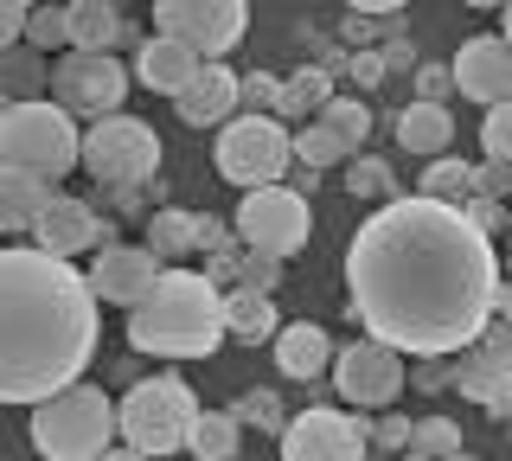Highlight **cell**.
<instances>
[{"instance_id": "35", "label": "cell", "mask_w": 512, "mask_h": 461, "mask_svg": "<svg viewBox=\"0 0 512 461\" xmlns=\"http://www.w3.org/2000/svg\"><path fill=\"white\" fill-rule=\"evenodd\" d=\"M340 161H352V154L333 141L320 122H308V129L295 135V167H308V173H327V167H340Z\"/></svg>"}, {"instance_id": "2", "label": "cell", "mask_w": 512, "mask_h": 461, "mask_svg": "<svg viewBox=\"0 0 512 461\" xmlns=\"http://www.w3.org/2000/svg\"><path fill=\"white\" fill-rule=\"evenodd\" d=\"M103 340V301L84 269L45 257L39 244L0 250V404H52L84 385Z\"/></svg>"}, {"instance_id": "38", "label": "cell", "mask_w": 512, "mask_h": 461, "mask_svg": "<svg viewBox=\"0 0 512 461\" xmlns=\"http://www.w3.org/2000/svg\"><path fill=\"white\" fill-rule=\"evenodd\" d=\"M480 148H487V161H506L512 167V103H493L487 122H480Z\"/></svg>"}, {"instance_id": "40", "label": "cell", "mask_w": 512, "mask_h": 461, "mask_svg": "<svg viewBox=\"0 0 512 461\" xmlns=\"http://www.w3.org/2000/svg\"><path fill=\"white\" fill-rule=\"evenodd\" d=\"M410 417H397V410H384V417L372 423V449H384V455H404L410 449Z\"/></svg>"}, {"instance_id": "10", "label": "cell", "mask_w": 512, "mask_h": 461, "mask_svg": "<svg viewBox=\"0 0 512 461\" xmlns=\"http://www.w3.org/2000/svg\"><path fill=\"white\" fill-rule=\"evenodd\" d=\"M244 26H250L244 0H160L154 7V33L180 39L199 65H218L224 52H237Z\"/></svg>"}, {"instance_id": "29", "label": "cell", "mask_w": 512, "mask_h": 461, "mask_svg": "<svg viewBox=\"0 0 512 461\" xmlns=\"http://www.w3.org/2000/svg\"><path fill=\"white\" fill-rule=\"evenodd\" d=\"M320 129L340 141L346 154H359L365 141H372V103H359V97H333L327 109H320Z\"/></svg>"}, {"instance_id": "19", "label": "cell", "mask_w": 512, "mask_h": 461, "mask_svg": "<svg viewBox=\"0 0 512 461\" xmlns=\"http://www.w3.org/2000/svg\"><path fill=\"white\" fill-rule=\"evenodd\" d=\"M135 77L154 90V97H180L192 77H199V58H192L180 39H160V33H154V39L135 52Z\"/></svg>"}, {"instance_id": "8", "label": "cell", "mask_w": 512, "mask_h": 461, "mask_svg": "<svg viewBox=\"0 0 512 461\" xmlns=\"http://www.w3.org/2000/svg\"><path fill=\"white\" fill-rule=\"evenodd\" d=\"M231 231H237V244H244V250H263V257L288 263L295 250H308L314 212H308V199H301L295 186H256V193L237 199Z\"/></svg>"}, {"instance_id": "50", "label": "cell", "mask_w": 512, "mask_h": 461, "mask_svg": "<svg viewBox=\"0 0 512 461\" xmlns=\"http://www.w3.org/2000/svg\"><path fill=\"white\" fill-rule=\"evenodd\" d=\"M500 26H506V33H500V39H506V45H512V7H506V13H500Z\"/></svg>"}, {"instance_id": "52", "label": "cell", "mask_w": 512, "mask_h": 461, "mask_svg": "<svg viewBox=\"0 0 512 461\" xmlns=\"http://www.w3.org/2000/svg\"><path fill=\"white\" fill-rule=\"evenodd\" d=\"M455 461H474V455H455Z\"/></svg>"}, {"instance_id": "9", "label": "cell", "mask_w": 512, "mask_h": 461, "mask_svg": "<svg viewBox=\"0 0 512 461\" xmlns=\"http://www.w3.org/2000/svg\"><path fill=\"white\" fill-rule=\"evenodd\" d=\"M84 173L96 186H141L160 173V135L135 116H109V122H90L84 135Z\"/></svg>"}, {"instance_id": "37", "label": "cell", "mask_w": 512, "mask_h": 461, "mask_svg": "<svg viewBox=\"0 0 512 461\" xmlns=\"http://www.w3.org/2000/svg\"><path fill=\"white\" fill-rule=\"evenodd\" d=\"M154 199H167L160 173H154V180H141V186H116V193H109V205H116V218H154V212H160Z\"/></svg>"}, {"instance_id": "53", "label": "cell", "mask_w": 512, "mask_h": 461, "mask_svg": "<svg viewBox=\"0 0 512 461\" xmlns=\"http://www.w3.org/2000/svg\"><path fill=\"white\" fill-rule=\"evenodd\" d=\"M0 109H7V97H0Z\"/></svg>"}, {"instance_id": "27", "label": "cell", "mask_w": 512, "mask_h": 461, "mask_svg": "<svg viewBox=\"0 0 512 461\" xmlns=\"http://www.w3.org/2000/svg\"><path fill=\"white\" fill-rule=\"evenodd\" d=\"M45 84H52V71H45L39 52H26V45L0 52V97H7V103H39Z\"/></svg>"}, {"instance_id": "16", "label": "cell", "mask_w": 512, "mask_h": 461, "mask_svg": "<svg viewBox=\"0 0 512 461\" xmlns=\"http://www.w3.org/2000/svg\"><path fill=\"white\" fill-rule=\"evenodd\" d=\"M84 282H90L96 301H109V308H135V301L160 282V257L148 244H109V250L90 257Z\"/></svg>"}, {"instance_id": "4", "label": "cell", "mask_w": 512, "mask_h": 461, "mask_svg": "<svg viewBox=\"0 0 512 461\" xmlns=\"http://www.w3.org/2000/svg\"><path fill=\"white\" fill-rule=\"evenodd\" d=\"M0 167L32 173V180L58 186L71 167H84V135L58 103H7L0 109Z\"/></svg>"}, {"instance_id": "32", "label": "cell", "mask_w": 512, "mask_h": 461, "mask_svg": "<svg viewBox=\"0 0 512 461\" xmlns=\"http://www.w3.org/2000/svg\"><path fill=\"white\" fill-rule=\"evenodd\" d=\"M26 52H52V45H64V52H71V13L64 7H26Z\"/></svg>"}, {"instance_id": "23", "label": "cell", "mask_w": 512, "mask_h": 461, "mask_svg": "<svg viewBox=\"0 0 512 461\" xmlns=\"http://www.w3.org/2000/svg\"><path fill=\"white\" fill-rule=\"evenodd\" d=\"M148 250L160 257V269H186V257L199 250V212L160 205V212L148 218Z\"/></svg>"}, {"instance_id": "33", "label": "cell", "mask_w": 512, "mask_h": 461, "mask_svg": "<svg viewBox=\"0 0 512 461\" xmlns=\"http://www.w3.org/2000/svg\"><path fill=\"white\" fill-rule=\"evenodd\" d=\"M346 193H352V199H378V205L404 199V193H397V180H391V167L372 161V154H352V167H346Z\"/></svg>"}, {"instance_id": "17", "label": "cell", "mask_w": 512, "mask_h": 461, "mask_svg": "<svg viewBox=\"0 0 512 461\" xmlns=\"http://www.w3.org/2000/svg\"><path fill=\"white\" fill-rule=\"evenodd\" d=\"M455 90L468 103H480V109H493V103H512V45L506 39H493V33H480V39H468L455 52Z\"/></svg>"}, {"instance_id": "44", "label": "cell", "mask_w": 512, "mask_h": 461, "mask_svg": "<svg viewBox=\"0 0 512 461\" xmlns=\"http://www.w3.org/2000/svg\"><path fill=\"white\" fill-rule=\"evenodd\" d=\"M20 39H26V7L20 0H0V52H13Z\"/></svg>"}, {"instance_id": "22", "label": "cell", "mask_w": 512, "mask_h": 461, "mask_svg": "<svg viewBox=\"0 0 512 461\" xmlns=\"http://www.w3.org/2000/svg\"><path fill=\"white\" fill-rule=\"evenodd\" d=\"M282 321H276V301L256 295V289H231L224 295V340H244V346H263L276 340Z\"/></svg>"}, {"instance_id": "48", "label": "cell", "mask_w": 512, "mask_h": 461, "mask_svg": "<svg viewBox=\"0 0 512 461\" xmlns=\"http://www.w3.org/2000/svg\"><path fill=\"white\" fill-rule=\"evenodd\" d=\"M493 321L512 333V282H500V308H493Z\"/></svg>"}, {"instance_id": "49", "label": "cell", "mask_w": 512, "mask_h": 461, "mask_svg": "<svg viewBox=\"0 0 512 461\" xmlns=\"http://www.w3.org/2000/svg\"><path fill=\"white\" fill-rule=\"evenodd\" d=\"M103 461H148V455H135V449H109Z\"/></svg>"}, {"instance_id": "15", "label": "cell", "mask_w": 512, "mask_h": 461, "mask_svg": "<svg viewBox=\"0 0 512 461\" xmlns=\"http://www.w3.org/2000/svg\"><path fill=\"white\" fill-rule=\"evenodd\" d=\"M39 250L45 257H58V263H77L84 250H109L116 244V225L109 218H96L84 199H71V193H52V205H45V218H39Z\"/></svg>"}, {"instance_id": "43", "label": "cell", "mask_w": 512, "mask_h": 461, "mask_svg": "<svg viewBox=\"0 0 512 461\" xmlns=\"http://www.w3.org/2000/svg\"><path fill=\"white\" fill-rule=\"evenodd\" d=\"M346 77H352V84H359V90H372V84H384V77H391V71H384L378 45H365V52H352V65H346Z\"/></svg>"}, {"instance_id": "21", "label": "cell", "mask_w": 512, "mask_h": 461, "mask_svg": "<svg viewBox=\"0 0 512 461\" xmlns=\"http://www.w3.org/2000/svg\"><path fill=\"white\" fill-rule=\"evenodd\" d=\"M333 353H340V346H333L327 327H314V321H295V327L276 333V365H282V378H301V385L327 372Z\"/></svg>"}, {"instance_id": "34", "label": "cell", "mask_w": 512, "mask_h": 461, "mask_svg": "<svg viewBox=\"0 0 512 461\" xmlns=\"http://www.w3.org/2000/svg\"><path fill=\"white\" fill-rule=\"evenodd\" d=\"M231 423L237 429H269V436H282V429H288V410H282V397L276 391H244V397H237V404H231Z\"/></svg>"}, {"instance_id": "20", "label": "cell", "mask_w": 512, "mask_h": 461, "mask_svg": "<svg viewBox=\"0 0 512 461\" xmlns=\"http://www.w3.org/2000/svg\"><path fill=\"white\" fill-rule=\"evenodd\" d=\"M52 193H58V186L32 180V173H13V167H0V237L39 231V218H45V205H52Z\"/></svg>"}, {"instance_id": "41", "label": "cell", "mask_w": 512, "mask_h": 461, "mask_svg": "<svg viewBox=\"0 0 512 461\" xmlns=\"http://www.w3.org/2000/svg\"><path fill=\"white\" fill-rule=\"evenodd\" d=\"M461 212H468V225H474L480 237H500V231L512 225V205H493V199H468Z\"/></svg>"}, {"instance_id": "45", "label": "cell", "mask_w": 512, "mask_h": 461, "mask_svg": "<svg viewBox=\"0 0 512 461\" xmlns=\"http://www.w3.org/2000/svg\"><path fill=\"white\" fill-rule=\"evenodd\" d=\"M352 65V52H340V39H314V71H346Z\"/></svg>"}, {"instance_id": "5", "label": "cell", "mask_w": 512, "mask_h": 461, "mask_svg": "<svg viewBox=\"0 0 512 461\" xmlns=\"http://www.w3.org/2000/svg\"><path fill=\"white\" fill-rule=\"evenodd\" d=\"M192 423H199V397H192V385H186L180 372L141 378V385H128V397L116 404V436H122V449H135V455H148V461L186 449Z\"/></svg>"}, {"instance_id": "51", "label": "cell", "mask_w": 512, "mask_h": 461, "mask_svg": "<svg viewBox=\"0 0 512 461\" xmlns=\"http://www.w3.org/2000/svg\"><path fill=\"white\" fill-rule=\"evenodd\" d=\"M506 257H512V225H506Z\"/></svg>"}, {"instance_id": "24", "label": "cell", "mask_w": 512, "mask_h": 461, "mask_svg": "<svg viewBox=\"0 0 512 461\" xmlns=\"http://www.w3.org/2000/svg\"><path fill=\"white\" fill-rule=\"evenodd\" d=\"M397 141H404L410 154H423V161H442V148L455 141V122H448V109H436V103H410L404 116H397Z\"/></svg>"}, {"instance_id": "14", "label": "cell", "mask_w": 512, "mask_h": 461, "mask_svg": "<svg viewBox=\"0 0 512 461\" xmlns=\"http://www.w3.org/2000/svg\"><path fill=\"white\" fill-rule=\"evenodd\" d=\"M372 423L352 410H301L282 429V461H365Z\"/></svg>"}, {"instance_id": "46", "label": "cell", "mask_w": 512, "mask_h": 461, "mask_svg": "<svg viewBox=\"0 0 512 461\" xmlns=\"http://www.w3.org/2000/svg\"><path fill=\"white\" fill-rule=\"evenodd\" d=\"M378 58H384V71H404V65H416V45L410 39H384Z\"/></svg>"}, {"instance_id": "25", "label": "cell", "mask_w": 512, "mask_h": 461, "mask_svg": "<svg viewBox=\"0 0 512 461\" xmlns=\"http://www.w3.org/2000/svg\"><path fill=\"white\" fill-rule=\"evenodd\" d=\"M333 103V77L327 71H314V65H301L295 77H282V103H276V122H301L308 129V116L320 122V109Z\"/></svg>"}, {"instance_id": "30", "label": "cell", "mask_w": 512, "mask_h": 461, "mask_svg": "<svg viewBox=\"0 0 512 461\" xmlns=\"http://www.w3.org/2000/svg\"><path fill=\"white\" fill-rule=\"evenodd\" d=\"M186 449L199 455V461H231V455H237V423H231V410H199Z\"/></svg>"}, {"instance_id": "13", "label": "cell", "mask_w": 512, "mask_h": 461, "mask_svg": "<svg viewBox=\"0 0 512 461\" xmlns=\"http://www.w3.org/2000/svg\"><path fill=\"white\" fill-rule=\"evenodd\" d=\"M448 385H455L461 397H474L493 423H512V333L493 321L468 346V353H455V365H448Z\"/></svg>"}, {"instance_id": "26", "label": "cell", "mask_w": 512, "mask_h": 461, "mask_svg": "<svg viewBox=\"0 0 512 461\" xmlns=\"http://www.w3.org/2000/svg\"><path fill=\"white\" fill-rule=\"evenodd\" d=\"M71 13V52H109L122 33H128V20L109 0H77V7H64Z\"/></svg>"}, {"instance_id": "18", "label": "cell", "mask_w": 512, "mask_h": 461, "mask_svg": "<svg viewBox=\"0 0 512 461\" xmlns=\"http://www.w3.org/2000/svg\"><path fill=\"white\" fill-rule=\"evenodd\" d=\"M173 109H180L186 129H218V122L237 116V71L224 65H199V77L173 97Z\"/></svg>"}, {"instance_id": "36", "label": "cell", "mask_w": 512, "mask_h": 461, "mask_svg": "<svg viewBox=\"0 0 512 461\" xmlns=\"http://www.w3.org/2000/svg\"><path fill=\"white\" fill-rule=\"evenodd\" d=\"M276 103H282V77H269V71L237 77V109L244 116H276Z\"/></svg>"}, {"instance_id": "39", "label": "cell", "mask_w": 512, "mask_h": 461, "mask_svg": "<svg viewBox=\"0 0 512 461\" xmlns=\"http://www.w3.org/2000/svg\"><path fill=\"white\" fill-rule=\"evenodd\" d=\"M474 199L506 205V199H512V167H506V161H480V167H474Z\"/></svg>"}, {"instance_id": "3", "label": "cell", "mask_w": 512, "mask_h": 461, "mask_svg": "<svg viewBox=\"0 0 512 461\" xmlns=\"http://www.w3.org/2000/svg\"><path fill=\"white\" fill-rule=\"evenodd\" d=\"M224 340V289L205 269H160V282L128 308V346L148 359H205Z\"/></svg>"}, {"instance_id": "31", "label": "cell", "mask_w": 512, "mask_h": 461, "mask_svg": "<svg viewBox=\"0 0 512 461\" xmlns=\"http://www.w3.org/2000/svg\"><path fill=\"white\" fill-rule=\"evenodd\" d=\"M455 455H461V429L448 417H423L410 429V449L397 461H455Z\"/></svg>"}, {"instance_id": "11", "label": "cell", "mask_w": 512, "mask_h": 461, "mask_svg": "<svg viewBox=\"0 0 512 461\" xmlns=\"http://www.w3.org/2000/svg\"><path fill=\"white\" fill-rule=\"evenodd\" d=\"M122 97H128V71L116 52H64L52 65V103L64 116H90V122H109L122 116Z\"/></svg>"}, {"instance_id": "1", "label": "cell", "mask_w": 512, "mask_h": 461, "mask_svg": "<svg viewBox=\"0 0 512 461\" xmlns=\"http://www.w3.org/2000/svg\"><path fill=\"white\" fill-rule=\"evenodd\" d=\"M500 308V250L461 205L391 199L346 244V314L410 359L468 353Z\"/></svg>"}, {"instance_id": "42", "label": "cell", "mask_w": 512, "mask_h": 461, "mask_svg": "<svg viewBox=\"0 0 512 461\" xmlns=\"http://www.w3.org/2000/svg\"><path fill=\"white\" fill-rule=\"evenodd\" d=\"M448 90H455V71H448V65H416V103H436L442 109Z\"/></svg>"}, {"instance_id": "7", "label": "cell", "mask_w": 512, "mask_h": 461, "mask_svg": "<svg viewBox=\"0 0 512 461\" xmlns=\"http://www.w3.org/2000/svg\"><path fill=\"white\" fill-rule=\"evenodd\" d=\"M212 161H218L224 180L244 186V193H256V186H282V173L295 167V135H288L276 116H231L218 129Z\"/></svg>"}, {"instance_id": "6", "label": "cell", "mask_w": 512, "mask_h": 461, "mask_svg": "<svg viewBox=\"0 0 512 461\" xmlns=\"http://www.w3.org/2000/svg\"><path fill=\"white\" fill-rule=\"evenodd\" d=\"M32 449L45 461H103L116 449V397L103 385H71L32 410Z\"/></svg>"}, {"instance_id": "28", "label": "cell", "mask_w": 512, "mask_h": 461, "mask_svg": "<svg viewBox=\"0 0 512 461\" xmlns=\"http://www.w3.org/2000/svg\"><path fill=\"white\" fill-rule=\"evenodd\" d=\"M416 199H429V205H468V199H474V167L455 161V154L429 161V167H423V186H416Z\"/></svg>"}, {"instance_id": "12", "label": "cell", "mask_w": 512, "mask_h": 461, "mask_svg": "<svg viewBox=\"0 0 512 461\" xmlns=\"http://www.w3.org/2000/svg\"><path fill=\"white\" fill-rule=\"evenodd\" d=\"M333 391H340V404H352V417H365V410L384 417L404 391V359L378 340H352L333 353Z\"/></svg>"}, {"instance_id": "47", "label": "cell", "mask_w": 512, "mask_h": 461, "mask_svg": "<svg viewBox=\"0 0 512 461\" xmlns=\"http://www.w3.org/2000/svg\"><path fill=\"white\" fill-rule=\"evenodd\" d=\"M416 385H423V391H442L448 385V365L442 359H423V365H416Z\"/></svg>"}]
</instances>
